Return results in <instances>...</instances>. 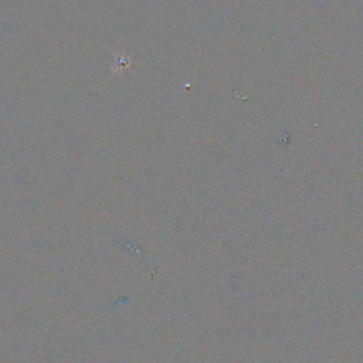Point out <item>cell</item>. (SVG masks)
<instances>
[{
    "mask_svg": "<svg viewBox=\"0 0 363 363\" xmlns=\"http://www.w3.org/2000/svg\"><path fill=\"white\" fill-rule=\"evenodd\" d=\"M117 56V64L115 68L112 70V75L115 74H123L125 71H128L130 67V58L125 54H115Z\"/></svg>",
    "mask_w": 363,
    "mask_h": 363,
    "instance_id": "6da1fadb",
    "label": "cell"
}]
</instances>
